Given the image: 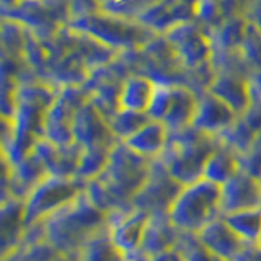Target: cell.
Instances as JSON below:
<instances>
[{"label": "cell", "instance_id": "1f68e13d", "mask_svg": "<svg viewBox=\"0 0 261 261\" xmlns=\"http://www.w3.org/2000/svg\"><path fill=\"white\" fill-rule=\"evenodd\" d=\"M122 256L113 248L106 232L98 233L77 255V261H121Z\"/></svg>", "mask_w": 261, "mask_h": 261}, {"label": "cell", "instance_id": "ba28073f", "mask_svg": "<svg viewBox=\"0 0 261 261\" xmlns=\"http://www.w3.org/2000/svg\"><path fill=\"white\" fill-rule=\"evenodd\" d=\"M15 24L23 30L46 35L62 31L72 21L70 0H21L15 7L5 10Z\"/></svg>", "mask_w": 261, "mask_h": 261}, {"label": "cell", "instance_id": "60d3db41", "mask_svg": "<svg viewBox=\"0 0 261 261\" xmlns=\"http://www.w3.org/2000/svg\"><path fill=\"white\" fill-rule=\"evenodd\" d=\"M121 261H139V259H136V258H122Z\"/></svg>", "mask_w": 261, "mask_h": 261}, {"label": "cell", "instance_id": "d4e9b609", "mask_svg": "<svg viewBox=\"0 0 261 261\" xmlns=\"http://www.w3.org/2000/svg\"><path fill=\"white\" fill-rule=\"evenodd\" d=\"M170 139L168 127L160 121L149 119L124 142L130 150L147 160H157L165 150Z\"/></svg>", "mask_w": 261, "mask_h": 261}, {"label": "cell", "instance_id": "cb8c5ba5", "mask_svg": "<svg viewBox=\"0 0 261 261\" xmlns=\"http://www.w3.org/2000/svg\"><path fill=\"white\" fill-rule=\"evenodd\" d=\"M24 232H27V219H24L23 201H0V256L18 247Z\"/></svg>", "mask_w": 261, "mask_h": 261}, {"label": "cell", "instance_id": "8fae6325", "mask_svg": "<svg viewBox=\"0 0 261 261\" xmlns=\"http://www.w3.org/2000/svg\"><path fill=\"white\" fill-rule=\"evenodd\" d=\"M181 190L176 179L163 167L160 160H153L144 185L133 198V206L145 212L147 216L168 214L176 194Z\"/></svg>", "mask_w": 261, "mask_h": 261}, {"label": "cell", "instance_id": "4fadbf2b", "mask_svg": "<svg viewBox=\"0 0 261 261\" xmlns=\"http://www.w3.org/2000/svg\"><path fill=\"white\" fill-rule=\"evenodd\" d=\"M47 175V171L36 153L30 152L23 160L15 165H8L4 162V178H2V198L4 199H20L30 194L41 179Z\"/></svg>", "mask_w": 261, "mask_h": 261}, {"label": "cell", "instance_id": "7402d4cb", "mask_svg": "<svg viewBox=\"0 0 261 261\" xmlns=\"http://www.w3.org/2000/svg\"><path fill=\"white\" fill-rule=\"evenodd\" d=\"M198 96L199 93L193 87L183 82H175L167 113L162 119L170 133H178V130L191 127L196 106H198Z\"/></svg>", "mask_w": 261, "mask_h": 261}, {"label": "cell", "instance_id": "5bb4252c", "mask_svg": "<svg viewBox=\"0 0 261 261\" xmlns=\"http://www.w3.org/2000/svg\"><path fill=\"white\" fill-rule=\"evenodd\" d=\"M219 206L222 216L261 207L259 179L242 170L237 171L230 179L219 186Z\"/></svg>", "mask_w": 261, "mask_h": 261}, {"label": "cell", "instance_id": "836d02e7", "mask_svg": "<svg viewBox=\"0 0 261 261\" xmlns=\"http://www.w3.org/2000/svg\"><path fill=\"white\" fill-rule=\"evenodd\" d=\"M240 53L243 54L247 64L255 69V72L261 70V31L253 23H248Z\"/></svg>", "mask_w": 261, "mask_h": 261}, {"label": "cell", "instance_id": "7c38bea8", "mask_svg": "<svg viewBox=\"0 0 261 261\" xmlns=\"http://www.w3.org/2000/svg\"><path fill=\"white\" fill-rule=\"evenodd\" d=\"M149 216L134 206L106 214V237L122 258H136Z\"/></svg>", "mask_w": 261, "mask_h": 261}, {"label": "cell", "instance_id": "52a82bcc", "mask_svg": "<svg viewBox=\"0 0 261 261\" xmlns=\"http://www.w3.org/2000/svg\"><path fill=\"white\" fill-rule=\"evenodd\" d=\"M85 185L77 176L46 175L23 201L27 227L43 222L56 211L73 201L85 191Z\"/></svg>", "mask_w": 261, "mask_h": 261}, {"label": "cell", "instance_id": "d6a6232c", "mask_svg": "<svg viewBox=\"0 0 261 261\" xmlns=\"http://www.w3.org/2000/svg\"><path fill=\"white\" fill-rule=\"evenodd\" d=\"M176 250L179 251L183 261H222L202 247L198 240V237H196V233L183 232L178 240Z\"/></svg>", "mask_w": 261, "mask_h": 261}, {"label": "cell", "instance_id": "30bf717a", "mask_svg": "<svg viewBox=\"0 0 261 261\" xmlns=\"http://www.w3.org/2000/svg\"><path fill=\"white\" fill-rule=\"evenodd\" d=\"M168 47L179 65L188 70H199L211 62L214 44L212 38L198 24L186 21L168 30L165 35Z\"/></svg>", "mask_w": 261, "mask_h": 261}, {"label": "cell", "instance_id": "7a4b0ae2", "mask_svg": "<svg viewBox=\"0 0 261 261\" xmlns=\"http://www.w3.org/2000/svg\"><path fill=\"white\" fill-rule=\"evenodd\" d=\"M152 162L133 152L124 142H116L101 175L85 185V194L105 214L130 207L134 194L149 175Z\"/></svg>", "mask_w": 261, "mask_h": 261}, {"label": "cell", "instance_id": "ac0fdd59", "mask_svg": "<svg viewBox=\"0 0 261 261\" xmlns=\"http://www.w3.org/2000/svg\"><path fill=\"white\" fill-rule=\"evenodd\" d=\"M181 233L183 232L178 230L170 220L168 214L149 216L136 259L147 261L149 258L160 255V253L176 248Z\"/></svg>", "mask_w": 261, "mask_h": 261}, {"label": "cell", "instance_id": "83f0119b", "mask_svg": "<svg viewBox=\"0 0 261 261\" xmlns=\"http://www.w3.org/2000/svg\"><path fill=\"white\" fill-rule=\"evenodd\" d=\"M222 217L245 245L256 247L261 237V207L232 212V214H225Z\"/></svg>", "mask_w": 261, "mask_h": 261}, {"label": "cell", "instance_id": "603a6c76", "mask_svg": "<svg viewBox=\"0 0 261 261\" xmlns=\"http://www.w3.org/2000/svg\"><path fill=\"white\" fill-rule=\"evenodd\" d=\"M157 88V80L145 73H130L124 77L118 93V110L147 114Z\"/></svg>", "mask_w": 261, "mask_h": 261}, {"label": "cell", "instance_id": "4dcf8cb0", "mask_svg": "<svg viewBox=\"0 0 261 261\" xmlns=\"http://www.w3.org/2000/svg\"><path fill=\"white\" fill-rule=\"evenodd\" d=\"M159 0H105L98 12L139 21L141 16Z\"/></svg>", "mask_w": 261, "mask_h": 261}, {"label": "cell", "instance_id": "9a60e30c", "mask_svg": "<svg viewBox=\"0 0 261 261\" xmlns=\"http://www.w3.org/2000/svg\"><path fill=\"white\" fill-rule=\"evenodd\" d=\"M237 118L239 116L232 108H228L222 100L206 90L198 96V106H196L191 127L217 139L233 124Z\"/></svg>", "mask_w": 261, "mask_h": 261}, {"label": "cell", "instance_id": "e0dca14e", "mask_svg": "<svg viewBox=\"0 0 261 261\" xmlns=\"http://www.w3.org/2000/svg\"><path fill=\"white\" fill-rule=\"evenodd\" d=\"M207 92L222 100L228 108L237 113V116H242L253 103L250 75H245V73H214L209 82Z\"/></svg>", "mask_w": 261, "mask_h": 261}, {"label": "cell", "instance_id": "ffe728a7", "mask_svg": "<svg viewBox=\"0 0 261 261\" xmlns=\"http://www.w3.org/2000/svg\"><path fill=\"white\" fill-rule=\"evenodd\" d=\"M196 237H198L199 243L204 248L222 261H233L248 247L233 233V230L227 225L222 216L216 217L207 225H204L196 233Z\"/></svg>", "mask_w": 261, "mask_h": 261}, {"label": "cell", "instance_id": "f1b7e54d", "mask_svg": "<svg viewBox=\"0 0 261 261\" xmlns=\"http://www.w3.org/2000/svg\"><path fill=\"white\" fill-rule=\"evenodd\" d=\"M111 147L113 145H95V147L80 149L75 176L85 183L92 181L96 176H100L101 171L106 167V162H108Z\"/></svg>", "mask_w": 261, "mask_h": 261}, {"label": "cell", "instance_id": "8992f818", "mask_svg": "<svg viewBox=\"0 0 261 261\" xmlns=\"http://www.w3.org/2000/svg\"><path fill=\"white\" fill-rule=\"evenodd\" d=\"M220 216L219 186L204 178L181 186L168 211L173 225L185 233H198L204 225Z\"/></svg>", "mask_w": 261, "mask_h": 261}, {"label": "cell", "instance_id": "277c9868", "mask_svg": "<svg viewBox=\"0 0 261 261\" xmlns=\"http://www.w3.org/2000/svg\"><path fill=\"white\" fill-rule=\"evenodd\" d=\"M70 30L84 33L101 46L118 51V49H142L155 43L159 33H155L144 23L136 20L121 18L105 12H92L72 18Z\"/></svg>", "mask_w": 261, "mask_h": 261}, {"label": "cell", "instance_id": "8d00e7d4", "mask_svg": "<svg viewBox=\"0 0 261 261\" xmlns=\"http://www.w3.org/2000/svg\"><path fill=\"white\" fill-rule=\"evenodd\" d=\"M147 261H183V259H181V255H179V251L176 248H173L170 251L160 253V255L153 256V258H149Z\"/></svg>", "mask_w": 261, "mask_h": 261}, {"label": "cell", "instance_id": "44dd1931", "mask_svg": "<svg viewBox=\"0 0 261 261\" xmlns=\"http://www.w3.org/2000/svg\"><path fill=\"white\" fill-rule=\"evenodd\" d=\"M31 152L36 153V157L43 162L47 175L75 176L80 157L79 145H56L46 139H39Z\"/></svg>", "mask_w": 261, "mask_h": 261}, {"label": "cell", "instance_id": "d6986e66", "mask_svg": "<svg viewBox=\"0 0 261 261\" xmlns=\"http://www.w3.org/2000/svg\"><path fill=\"white\" fill-rule=\"evenodd\" d=\"M198 0H159L141 16V23L155 33H165L178 24L196 20Z\"/></svg>", "mask_w": 261, "mask_h": 261}, {"label": "cell", "instance_id": "ee69618b", "mask_svg": "<svg viewBox=\"0 0 261 261\" xmlns=\"http://www.w3.org/2000/svg\"><path fill=\"white\" fill-rule=\"evenodd\" d=\"M258 179H259V190H261V176H259Z\"/></svg>", "mask_w": 261, "mask_h": 261}, {"label": "cell", "instance_id": "5b68a950", "mask_svg": "<svg viewBox=\"0 0 261 261\" xmlns=\"http://www.w3.org/2000/svg\"><path fill=\"white\" fill-rule=\"evenodd\" d=\"M216 145V137L202 134L194 127H186L178 133H170L165 150L157 160L163 163L179 185L185 186L202 178L204 163Z\"/></svg>", "mask_w": 261, "mask_h": 261}, {"label": "cell", "instance_id": "9c48e42d", "mask_svg": "<svg viewBox=\"0 0 261 261\" xmlns=\"http://www.w3.org/2000/svg\"><path fill=\"white\" fill-rule=\"evenodd\" d=\"M88 100L90 95L85 85H69L57 90L44 116L43 139L56 145L73 144V119Z\"/></svg>", "mask_w": 261, "mask_h": 261}, {"label": "cell", "instance_id": "d590c367", "mask_svg": "<svg viewBox=\"0 0 261 261\" xmlns=\"http://www.w3.org/2000/svg\"><path fill=\"white\" fill-rule=\"evenodd\" d=\"M250 84H251L253 100L261 101V70H256L255 73H250Z\"/></svg>", "mask_w": 261, "mask_h": 261}, {"label": "cell", "instance_id": "74e56055", "mask_svg": "<svg viewBox=\"0 0 261 261\" xmlns=\"http://www.w3.org/2000/svg\"><path fill=\"white\" fill-rule=\"evenodd\" d=\"M233 261H259L258 248L256 247H247Z\"/></svg>", "mask_w": 261, "mask_h": 261}, {"label": "cell", "instance_id": "ab89813d", "mask_svg": "<svg viewBox=\"0 0 261 261\" xmlns=\"http://www.w3.org/2000/svg\"><path fill=\"white\" fill-rule=\"evenodd\" d=\"M18 2H21V0H4V8H5V10H8V8L15 7Z\"/></svg>", "mask_w": 261, "mask_h": 261}, {"label": "cell", "instance_id": "6da1fadb", "mask_svg": "<svg viewBox=\"0 0 261 261\" xmlns=\"http://www.w3.org/2000/svg\"><path fill=\"white\" fill-rule=\"evenodd\" d=\"M57 90L56 85L39 79L20 84L12 116L4 118L2 157L5 163H18L43 139L44 116Z\"/></svg>", "mask_w": 261, "mask_h": 261}, {"label": "cell", "instance_id": "2e32d148", "mask_svg": "<svg viewBox=\"0 0 261 261\" xmlns=\"http://www.w3.org/2000/svg\"><path fill=\"white\" fill-rule=\"evenodd\" d=\"M73 144L80 149L95 145H114L116 141L110 130L108 121L95 108L92 101H87L77 111L73 119Z\"/></svg>", "mask_w": 261, "mask_h": 261}, {"label": "cell", "instance_id": "b9f144b4", "mask_svg": "<svg viewBox=\"0 0 261 261\" xmlns=\"http://www.w3.org/2000/svg\"><path fill=\"white\" fill-rule=\"evenodd\" d=\"M256 248L261 250V237H259V240H258V245H256Z\"/></svg>", "mask_w": 261, "mask_h": 261}, {"label": "cell", "instance_id": "f35d334b", "mask_svg": "<svg viewBox=\"0 0 261 261\" xmlns=\"http://www.w3.org/2000/svg\"><path fill=\"white\" fill-rule=\"evenodd\" d=\"M49 261H77V255H65V253H57V255Z\"/></svg>", "mask_w": 261, "mask_h": 261}, {"label": "cell", "instance_id": "e575fe53", "mask_svg": "<svg viewBox=\"0 0 261 261\" xmlns=\"http://www.w3.org/2000/svg\"><path fill=\"white\" fill-rule=\"evenodd\" d=\"M240 170L245 173L259 178L261 176V130L247 147V150L239 155Z\"/></svg>", "mask_w": 261, "mask_h": 261}, {"label": "cell", "instance_id": "3957f363", "mask_svg": "<svg viewBox=\"0 0 261 261\" xmlns=\"http://www.w3.org/2000/svg\"><path fill=\"white\" fill-rule=\"evenodd\" d=\"M44 239L65 255H79L85 245L106 228V214L88 199L85 191L41 222Z\"/></svg>", "mask_w": 261, "mask_h": 261}, {"label": "cell", "instance_id": "484cf974", "mask_svg": "<svg viewBox=\"0 0 261 261\" xmlns=\"http://www.w3.org/2000/svg\"><path fill=\"white\" fill-rule=\"evenodd\" d=\"M57 253L51 243L44 239L41 222L27 227L21 243L7 255H2V261H49Z\"/></svg>", "mask_w": 261, "mask_h": 261}, {"label": "cell", "instance_id": "4316f807", "mask_svg": "<svg viewBox=\"0 0 261 261\" xmlns=\"http://www.w3.org/2000/svg\"><path fill=\"white\" fill-rule=\"evenodd\" d=\"M237 171H240L239 153L217 141L216 149L211 152L202 168V178L217 186L224 185Z\"/></svg>", "mask_w": 261, "mask_h": 261}, {"label": "cell", "instance_id": "7bdbcfd3", "mask_svg": "<svg viewBox=\"0 0 261 261\" xmlns=\"http://www.w3.org/2000/svg\"><path fill=\"white\" fill-rule=\"evenodd\" d=\"M258 256H259V261H261V250H258Z\"/></svg>", "mask_w": 261, "mask_h": 261}, {"label": "cell", "instance_id": "f546056e", "mask_svg": "<svg viewBox=\"0 0 261 261\" xmlns=\"http://www.w3.org/2000/svg\"><path fill=\"white\" fill-rule=\"evenodd\" d=\"M150 118L144 113H134L127 110H116L108 121L110 130L116 142H126L127 139L137 133Z\"/></svg>", "mask_w": 261, "mask_h": 261}]
</instances>
